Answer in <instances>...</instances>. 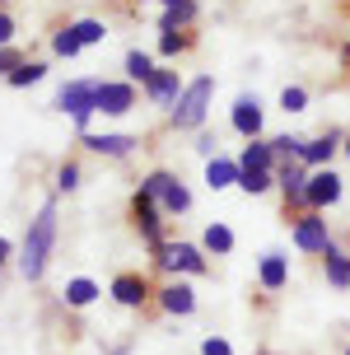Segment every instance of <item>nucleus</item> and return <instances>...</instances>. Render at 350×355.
Returning a JSON list of instances; mask_svg holds the SVG:
<instances>
[{
    "instance_id": "obj_16",
    "label": "nucleus",
    "mask_w": 350,
    "mask_h": 355,
    "mask_svg": "<svg viewBox=\"0 0 350 355\" xmlns=\"http://www.w3.org/2000/svg\"><path fill=\"white\" fill-rule=\"evenodd\" d=\"M243 168H262V173H271V168H276V150H271V141H247Z\"/></svg>"
},
{
    "instance_id": "obj_30",
    "label": "nucleus",
    "mask_w": 350,
    "mask_h": 355,
    "mask_svg": "<svg viewBox=\"0 0 350 355\" xmlns=\"http://www.w3.org/2000/svg\"><path fill=\"white\" fill-rule=\"evenodd\" d=\"M299 145H304V141H295V136H276V141H271V150H276L280 159H299Z\"/></svg>"
},
{
    "instance_id": "obj_2",
    "label": "nucleus",
    "mask_w": 350,
    "mask_h": 355,
    "mask_svg": "<svg viewBox=\"0 0 350 355\" xmlns=\"http://www.w3.org/2000/svg\"><path fill=\"white\" fill-rule=\"evenodd\" d=\"M210 94H215V80H210V75H196L192 85L182 89V98L173 103V126H177V131H192V126L206 122Z\"/></svg>"
},
{
    "instance_id": "obj_9",
    "label": "nucleus",
    "mask_w": 350,
    "mask_h": 355,
    "mask_svg": "<svg viewBox=\"0 0 350 355\" xmlns=\"http://www.w3.org/2000/svg\"><path fill=\"white\" fill-rule=\"evenodd\" d=\"M234 131H238V136H247V141H257V136H262V107H257V98H238V103H234Z\"/></svg>"
},
{
    "instance_id": "obj_37",
    "label": "nucleus",
    "mask_w": 350,
    "mask_h": 355,
    "mask_svg": "<svg viewBox=\"0 0 350 355\" xmlns=\"http://www.w3.org/2000/svg\"><path fill=\"white\" fill-rule=\"evenodd\" d=\"M196 150H201L206 159H215V136H201V141H196Z\"/></svg>"
},
{
    "instance_id": "obj_20",
    "label": "nucleus",
    "mask_w": 350,
    "mask_h": 355,
    "mask_svg": "<svg viewBox=\"0 0 350 355\" xmlns=\"http://www.w3.org/2000/svg\"><path fill=\"white\" fill-rule=\"evenodd\" d=\"M159 201H164V211H168V215H182L187 206H192V192H187V187L173 178V182L164 187V196H159Z\"/></svg>"
},
{
    "instance_id": "obj_29",
    "label": "nucleus",
    "mask_w": 350,
    "mask_h": 355,
    "mask_svg": "<svg viewBox=\"0 0 350 355\" xmlns=\"http://www.w3.org/2000/svg\"><path fill=\"white\" fill-rule=\"evenodd\" d=\"M304 103H308V94H304L299 85H290L285 94H280V107H285V112H304Z\"/></svg>"
},
{
    "instance_id": "obj_6",
    "label": "nucleus",
    "mask_w": 350,
    "mask_h": 355,
    "mask_svg": "<svg viewBox=\"0 0 350 355\" xmlns=\"http://www.w3.org/2000/svg\"><path fill=\"white\" fill-rule=\"evenodd\" d=\"M276 182H280V192H285V206H308V173H304V164L285 159Z\"/></svg>"
},
{
    "instance_id": "obj_21",
    "label": "nucleus",
    "mask_w": 350,
    "mask_h": 355,
    "mask_svg": "<svg viewBox=\"0 0 350 355\" xmlns=\"http://www.w3.org/2000/svg\"><path fill=\"white\" fill-rule=\"evenodd\" d=\"M94 300H98V285L85 281V276L66 285V304H75V309H85V304H94Z\"/></svg>"
},
{
    "instance_id": "obj_40",
    "label": "nucleus",
    "mask_w": 350,
    "mask_h": 355,
    "mask_svg": "<svg viewBox=\"0 0 350 355\" xmlns=\"http://www.w3.org/2000/svg\"><path fill=\"white\" fill-rule=\"evenodd\" d=\"M257 355H266V351H257Z\"/></svg>"
},
{
    "instance_id": "obj_41",
    "label": "nucleus",
    "mask_w": 350,
    "mask_h": 355,
    "mask_svg": "<svg viewBox=\"0 0 350 355\" xmlns=\"http://www.w3.org/2000/svg\"><path fill=\"white\" fill-rule=\"evenodd\" d=\"M117 355H126V351H117Z\"/></svg>"
},
{
    "instance_id": "obj_3",
    "label": "nucleus",
    "mask_w": 350,
    "mask_h": 355,
    "mask_svg": "<svg viewBox=\"0 0 350 355\" xmlns=\"http://www.w3.org/2000/svg\"><path fill=\"white\" fill-rule=\"evenodd\" d=\"M56 107L75 117V126H89V117L98 112V85H89V80H70L61 94H56Z\"/></svg>"
},
{
    "instance_id": "obj_23",
    "label": "nucleus",
    "mask_w": 350,
    "mask_h": 355,
    "mask_svg": "<svg viewBox=\"0 0 350 355\" xmlns=\"http://www.w3.org/2000/svg\"><path fill=\"white\" fill-rule=\"evenodd\" d=\"M196 15L192 0H182V5H168V15H164V33H177V24H187Z\"/></svg>"
},
{
    "instance_id": "obj_1",
    "label": "nucleus",
    "mask_w": 350,
    "mask_h": 355,
    "mask_svg": "<svg viewBox=\"0 0 350 355\" xmlns=\"http://www.w3.org/2000/svg\"><path fill=\"white\" fill-rule=\"evenodd\" d=\"M52 243H56V206L47 201V206L37 211V220L28 225V234H24V257H19V271H24V281H37V276L47 271Z\"/></svg>"
},
{
    "instance_id": "obj_35",
    "label": "nucleus",
    "mask_w": 350,
    "mask_h": 355,
    "mask_svg": "<svg viewBox=\"0 0 350 355\" xmlns=\"http://www.w3.org/2000/svg\"><path fill=\"white\" fill-rule=\"evenodd\" d=\"M75 178H80V168H75V164H66V168H61V173H56V182H61V187H75Z\"/></svg>"
},
{
    "instance_id": "obj_15",
    "label": "nucleus",
    "mask_w": 350,
    "mask_h": 355,
    "mask_svg": "<svg viewBox=\"0 0 350 355\" xmlns=\"http://www.w3.org/2000/svg\"><path fill=\"white\" fill-rule=\"evenodd\" d=\"M85 145L117 159V155H131V150H136V136H85Z\"/></svg>"
},
{
    "instance_id": "obj_13",
    "label": "nucleus",
    "mask_w": 350,
    "mask_h": 355,
    "mask_svg": "<svg viewBox=\"0 0 350 355\" xmlns=\"http://www.w3.org/2000/svg\"><path fill=\"white\" fill-rule=\"evenodd\" d=\"M238 173H243V164H234V159H206V182H210V192H220V187H234L238 182Z\"/></svg>"
},
{
    "instance_id": "obj_7",
    "label": "nucleus",
    "mask_w": 350,
    "mask_h": 355,
    "mask_svg": "<svg viewBox=\"0 0 350 355\" xmlns=\"http://www.w3.org/2000/svg\"><path fill=\"white\" fill-rule=\"evenodd\" d=\"M159 252H164V257H159L164 271H192V276L206 271V257H201V248H192V243H168V248H159Z\"/></svg>"
},
{
    "instance_id": "obj_8",
    "label": "nucleus",
    "mask_w": 350,
    "mask_h": 355,
    "mask_svg": "<svg viewBox=\"0 0 350 355\" xmlns=\"http://www.w3.org/2000/svg\"><path fill=\"white\" fill-rule=\"evenodd\" d=\"M336 145H341V131H322L317 141L299 145V164H304V168H322V164L336 155Z\"/></svg>"
},
{
    "instance_id": "obj_17",
    "label": "nucleus",
    "mask_w": 350,
    "mask_h": 355,
    "mask_svg": "<svg viewBox=\"0 0 350 355\" xmlns=\"http://www.w3.org/2000/svg\"><path fill=\"white\" fill-rule=\"evenodd\" d=\"M285 281H290L285 257H280V252H266V257H262V285H266V290H285Z\"/></svg>"
},
{
    "instance_id": "obj_27",
    "label": "nucleus",
    "mask_w": 350,
    "mask_h": 355,
    "mask_svg": "<svg viewBox=\"0 0 350 355\" xmlns=\"http://www.w3.org/2000/svg\"><path fill=\"white\" fill-rule=\"evenodd\" d=\"M168 182H173V173H150V178H145V182H140V196H150V201H159Z\"/></svg>"
},
{
    "instance_id": "obj_33",
    "label": "nucleus",
    "mask_w": 350,
    "mask_h": 355,
    "mask_svg": "<svg viewBox=\"0 0 350 355\" xmlns=\"http://www.w3.org/2000/svg\"><path fill=\"white\" fill-rule=\"evenodd\" d=\"M15 71H19V56L10 47H0V75H15Z\"/></svg>"
},
{
    "instance_id": "obj_25",
    "label": "nucleus",
    "mask_w": 350,
    "mask_h": 355,
    "mask_svg": "<svg viewBox=\"0 0 350 355\" xmlns=\"http://www.w3.org/2000/svg\"><path fill=\"white\" fill-rule=\"evenodd\" d=\"M70 33L80 37V47H85V42H103V24H98V19H80V24H75V28H70Z\"/></svg>"
},
{
    "instance_id": "obj_31",
    "label": "nucleus",
    "mask_w": 350,
    "mask_h": 355,
    "mask_svg": "<svg viewBox=\"0 0 350 355\" xmlns=\"http://www.w3.org/2000/svg\"><path fill=\"white\" fill-rule=\"evenodd\" d=\"M52 47H56L61 56H75V52H80V37H75V33L66 28V33H56V42H52Z\"/></svg>"
},
{
    "instance_id": "obj_11",
    "label": "nucleus",
    "mask_w": 350,
    "mask_h": 355,
    "mask_svg": "<svg viewBox=\"0 0 350 355\" xmlns=\"http://www.w3.org/2000/svg\"><path fill=\"white\" fill-rule=\"evenodd\" d=\"M98 107L112 112V117H122V112L136 107V94H131V85H98Z\"/></svg>"
},
{
    "instance_id": "obj_26",
    "label": "nucleus",
    "mask_w": 350,
    "mask_h": 355,
    "mask_svg": "<svg viewBox=\"0 0 350 355\" xmlns=\"http://www.w3.org/2000/svg\"><path fill=\"white\" fill-rule=\"evenodd\" d=\"M126 75H131V80H150V75H155L150 56L145 52H126Z\"/></svg>"
},
{
    "instance_id": "obj_5",
    "label": "nucleus",
    "mask_w": 350,
    "mask_h": 355,
    "mask_svg": "<svg viewBox=\"0 0 350 355\" xmlns=\"http://www.w3.org/2000/svg\"><path fill=\"white\" fill-rule=\"evenodd\" d=\"M341 201V178L332 168H313L308 173V211H327Z\"/></svg>"
},
{
    "instance_id": "obj_39",
    "label": "nucleus",
    "mask_w": 350,
    "mask_h": 355,
    "mask_svg": "<svg viewBox=\"0 0 350 355\" xmlns=\"http://www.w3.org/2000/svg\"><path fill=\"white\" fill-rule=\"evenodd\" d=\"M346 155H350V136H346Z\"/></svg>"
},
{
    "instance_id": "obj_36",
    "label": "nucleus",
    "mask_w": 350,
    "mask_h": 355,
    "mask_svg": "<svg viewBox=\"0 0 350 355\" xmlns=\"http://www.w3.org/2000/svg\"><path fill=\"white\" fill-rule=\"evenodd\" d=\"M10 37H15V19H10V15H0V47H5Z\"/></svg>"
},
{
    "instance_id": "obj_10",
    "label": "nucleus",
    "mask_w": 350,
    "mask_h": 355,
    "mask_svg": "<svg viewBox=\"0 0 350 355\" xmlns=\"http://www.w3.org/2000/svg\"><path fill=\"white\" fill-rule=\"evenodd\" d=\"M145 85H150V98H155L159 107H173L177 98H182V89H187V85H177V71H155Z\"/></svg>"
},
{
    "instance_id": "obj_24",
    "label": "nucleus",
    "mask_w": 350,
    "mask_h": 355,
    "mask_svg": "<svg viewBox=\"0 0 350 355\" xmlns=\"http://www.w3.org/2000/svg\"><path fill=\"white\" fill-rule=\"evenodd\" d=\"M238 187H243V192H266V187H271V173H262V168H243V173H238Z\"/></svg>"
},
{
    "instance_id": "obj_19",
    "label": "nucleus",
    "mask_w": 350,
    "mask_h": 355,
    "mask_svg": "<svg viewBox=\"0 0 350 355\" xmlns=\"http://www.w3.org/2000/svg\"><path fill=\"white\" fill-rule=\"evenodd\" d=\"M327 281H332L336 290H346V285H350V257L336 248V243L327 248Z\"/></svg>"
},
{
    "instance_id": "obj_12",
    "label": "nucleus",
    "mask_w": 350,
    "mask_h": 355,
    "mask_svg": "<svg viewBox=\"0 0 350 355\" xmlns=\"http://www.w3.org/2000/svg\"><path fill=\"white\" fill-rule=\"evenodd\" d=\"M159 304H164L168 313L182 318V313H192V309H196V295H192V285L173 281V285H164V290H159Z\"/></svg>"
},
{
    "instance_id": "obj_4",
    "label": "nucleus",
    "mask_w": 350,
    "mask_h": 355,
    "mask_svg": "<svg viewBox=\"0 0 350 355\" xmlns=\"http://www.w3.org/2000/svg\"><path fill=\"white\" fill-rule=\"evenodd\" d=\"M295 248L299 252H322V257H327L332 234H327V220H322L317 211H308V215H299V220H295Z\"/></svg>"
},
{
    "instance_id": "obj_38",
    "label": "nucleus",
    "mask_w": 350,
    "mask_h": 355,
    "mask_svg": "<svg viewBox=\"0 0 350 355\" xmlns=\"http://www.w3.org/2000/svg\"><path fill=\"white\" fill-rule=\"evenodd\" d=\"M5 257H10V243H5V239H0V262H5Z\"/></svg>"
},
{
    "instance_id": "obj_22",
    "label": "nucleus",
    "mask_w": 350,
    "mask_h": 355,
    "mask_svg": "<svg viewBox=\"0 0 350 355\" xmlns=\"http://www.w3.org/2000/svg\"><path fill=\"white\" fill-rule=\"evenodd\" d=\"M201 243H206V252H215V257H225V252L234 248V234H229L225 225H210V230H206V239H201Z\"/></svg>"
},
{
    "instance_id": "obj_34",
    "label": "nucleus",
    "mask_w": 350,
    "mask_h": 355,
    "mask_svg": "<svg viewBox=\"0 0 350 355\" xmlns=\"http://www.w3.org/2000/svg\"><path fill=\"white\" fill-rule=\"evenodd\" d=\"M201 355H229V341L225 337H210L206 346H201Z\"/></svg>"
},
{
    "instance_id": "obj_32",
    "label": "nucleus",
    "mask_w": 350,
    "mask_h": 355,
    "mask_svg": "<svg viewBox=\"0 0 350 355\" xmlns=\"http://www.w3.org/2000/svg\"><path fill=\"white\" fill-rule=\"evenodd\" d=\"M182 47H187V37H182V33H164V37H159V52H164V56L182 52Z\"/></svg>"
},
{
    "instance_id": "obj_42",
    "label": "nucleus",
    "mask_w": 350,
    "mask_h": 355,
    "mask_svg": "<svg viewBox=\"0 0 350 355\" xmlns=\"http://www.w3.org/2000/svg\"><path fill=\"white\" fill-rule=\"evenodd\" d=\"M346 355H350V346H346Z\"/></svg>"
},
{
    "instance_id": "obj_18",
    "label": "nucleus",
    "mask_w": 350,
    "mask_h": 355,
    "mask_svg": "<svg viewBox=\"0 0 350 355\" xmlns=\"http://www.w3.org/2000/svg\"><path fill=\"white\" fill-rule=\"evenodd\" d=\"M136 225L145 230V239L159 248V211H155V201H150V196H136Z\"/></svg>"
},
{
    "instance_id": "obj_14",
    "label": "nucleus",
    "mask_w": 350,
    "mask_h": 355,
    "mask_svg": "<svg viewBox=\"0 0 350 355\" xmlns=\"http://www.w3.org/2000/svg\"><path fill=\"white\" fill-rule=\"evenodd\" d=\"M145 295H150L145 276H131V271H126V276H117V281H112V300L126 304V309H136V304L145 300Z\"/></svg>"
},
{
    "instance_id": "obj_28",
    "label": "nucleus",
    "mask_w": 350,
    "mask_h": 355,
    "mask_svg": "<svg viewBox=\"0 0 350 355\" xmlns=\"http://www.w3.org/2000/svg\"><path fill=\"white\" fill-rule=\"evenodd\" d=\"M42 71H47V66H37V61H28V66H19V71L10 75V85H15V89H24V85H37V80H42Z\"/></svg>"
}]
</instances>
